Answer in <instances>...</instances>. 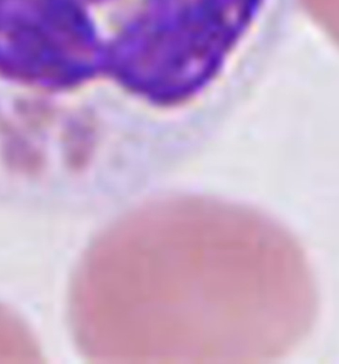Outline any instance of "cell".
I'll return each mask as SVG.
<instances>
[{
    "label": "cell",
    "mask_w": 339,
    "mask_h": 364,
    "mask_svg": "<svg viewBox=\"0 0 339 364\" xmlns=\"http://www.w3.org/2000/svg\"><path fill=\"white\" fill-rule=\"evenodd\" d=\"M170 350L195 362L282 358L317 313L311 269L296 240L242 207L195 201L170 213Z\"/></svg>",
    "instance_id": "obj_1"
},
{
    "label": "cell",
    "mask_w": 339,
    "mask_h": 364,
    "mask_svg": "<svg viewBox=\"0 0 339 364\" xmlns=\"http://www.w3.org/2000/svg\"><path fill=\"white\" fill-rule=\"evenodd\" d=\"M285 0H147L117 43L124 85L159 102L198 93L240 52L271 41Z\"/></svg>",
    "instance_id": "obj_2"
},
{
    "label": "cell",
    "mask_w": 339,
    "mask_h": 364,
    "mask_svg": "<svg viewBox=\"0 0 339 364\" xmlns=\"http://www.w3.org/2000/svg\"><path fill=\"white\" fill-rule=\"evenodd\" d=\"M97 46L72 0H0V72L49 87L95 73Z\"/></svg>",
    "instance_id": "obj_3"
}]
</instances>
